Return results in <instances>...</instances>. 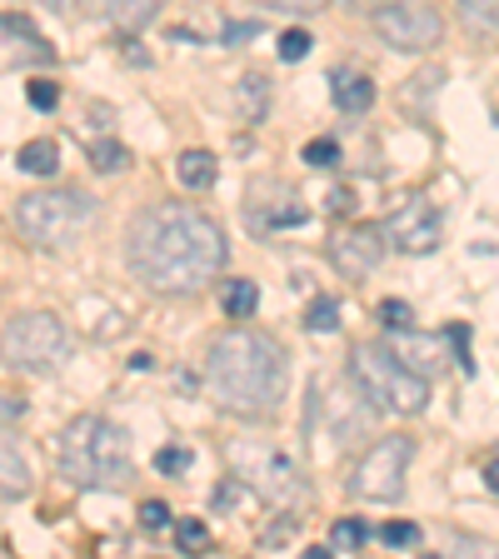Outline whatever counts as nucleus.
I'll use <instances>...</instances> for the list:
<instances>
[{
	"label": "nucleus",
	"instance_id": "cd10ccee",
	"mask_svg": "<svg viewBox=\"0 0 499 559\" xmlns=\"http://www.w3.org/2000/svg\"><path fill=\"white\" fill-rule=\"evenodd\" d=\"M175 539H180V549H186V555H205V549H210V530L200 520H180Z\"/></svg>",
	"mask_w": 499,
	"mask_h": 559
},
{
	"label": "nucleus",
	"instance_id": "ea45409f",
	"mask_svg": "<svg viewBox=\"0 0 499 559\" xmlns=\"http://www.w3.org/2000/svg\"><path fill=\"white\" fill-rule=\"evenodd\" d=\"M126 60H135V66H151V56H145L140 46H130V40H126Z\"/></svg>",
	"mask_w": 499,
	"mask_h": 559
},
{
	"label": "nucleus",
	"instance_id": "a211bd4d",
	"mask_svg": "<svg viewBox=\"0 0 499 559\" xmlns=\"http://www.w3.org/2000/svg\"><path fill=\"white\" fill-rule=\"evenodd\" d=\"M221 305L230 320H250V314H260V285L256 280H225Z\"/></svg>",
	"mask_w": 499,
	"mask_h": 559
},
{
	"label": "nucleus",
	"instance_id": "39448f33",
	"mask_svg": "<svg viewBox=\"0 0 499 559\" xmlns=\"http://www.w3.org/2000/svg\"><path fill=\"white\" fill-rule=\"evenodd\" d=\"M91 215L95 200L81 195V190H35L15 205V230L40 250H60L91 225Z\"/></svg>",
	"mask_w": 499,
	"mask_h": 559
},
{
	"label": "nucleus",
	"instance_id": "6ab92c4d",
	"mask_svg": "<svg viewBox=\"0 0 499 559\" xmlns=\"http://www.w3.org/2000/svg\"><path fill=\"white\" fill-rule=\"evenodd\" d=\"M15 165H21L25 175H56L60 170V145H50V140H31V145L15 151Z\"/></svg>",
	"mask_w": 499,
	"mask_h": 559
},
{
	"label": "nucleus",
	"instance_id": "412c9836",
	"mask_svg": "<svg viewBox=\"0 0 499 559\" xmlns=\"http://www.w3.org/2000/svg\"><path fill=\"white\" fill-rule=\"evenodd\" d=\"M265 100H270V85L265 75H245L240 81V116L256 126V120H265Z\"/></svg>",
	"mask_w": 499,
	"mask_h": 559
},
{
	"label": "nucleus",
	"instance_id": "58836bf2",
	"mask_svg": "<svg viewBox=\"0 0 499 559\" xmlns=\"http://www.w3.org/2000/svg\"><path fill=\"white\" fill-rule=\"evenodd\" d=\"M485 485L499 495V460H489V465H485Z\"/></svg>",
	"mask_w": 499,
	"mask_h": 559
},
{
	"label": "nucleus",
	"instance_id": "f704fd0d",
	"mask_svg": "<svg viewBox=\"0 0 499 559\" xmlns=\"http://www.w3.org/2000/svg\"><path fill=\"white\" fill-rule=\"evenodd\" d=\"M325 210H330V215H349V210H355V195H349V190H345V186H340V190H330Z\"/></svg>",
	"mask_w": 499,
	"mask_h": 559
},
{
	"label": "nucleus",
	"instance_id": "c9c22d12",
	"mask_svg": "<svg viewBox=\"0 0 499 559\" xmlns=\"http://www.w3.org/2000/svg\"><path fill=\"white\" fill-rule=\"evenodd\" d=\"M25 415V400L21 395H5V430H15V419Z\"/></svg>",
	"mask_w": 499,
	"mask_h": 559
},
{
	"label": "nucleus",
	"instance_id": "7c9ffc66",
	"mask_svg": "<svg viewBox=\"0 0 499 559\" xmlns=\"http://www.w3.org/2000/svg\"><path fill=\"white\" fill-rule=\"evenodd\" d=\"M305 165H314V170H325V165H335L340 160V145L335 140H310V145H305Z\"/></svg>",
	"mask_w": 499,
	"mask_h": 559
},
{
	"label": "nucleus",
	"instance_id": "4be33fe9",
	"mask_svg": "<svg viewBox=\"0 0 499 559\" xmlns=\"http://www.w3.org/2000/svg\"><path fill=\"white\" fill-rule=\"evenodd\" d=\"M91 165L100 175H120V170H130V151L120 145V140H95V145H91Z\"/></svg>",
	"mask_w": 499,
	"mask_h": 559
},
{
	"label": "nucleus",
	"instance_id": "f257e3e1",
	"mask_svg": "<svg viewBox=\"0 0 499 559\" xmlns=\"http://www.w3.org/2000/svg\"><path fill=\"white\" fill-rule=\"evenodd\" d=\"M230 245L215 215L190 200H161L140 210L126 230V265L145 290L165 300H190L221 275Z\"/></svg>",
	"mask_w": 499,
	"mask_h": 559
},
{
	"label": "nucleus",
	"instance_id": "473e14b6",
	"mask_svg": "<svg viewBox=\"0 0 499 559\" xmlns=\"http://www.w3.org/2000/svg\"><path fill=\"white\" fill-rule=\"evenodd\" d=\"M25 95H31L35 110H56V105H60V85L56 81H31V91H25Z\"/></svg>",
	"mask_w": 499,
	"mask_h": 559
},
{
	"label": "nucleus",
	"instance_id": "f3484780",
	"mask_svg": "<svg viewBox=\"0 0 499 559\" xmlns=\"http://www.w3.org/2000/svg\"><path fill=\"white\" fill-rule=\"evenodd\" d=\"M395 335H400V340H395L390 349H395V355H400L405 365H415L419 374L440 370V345H435L430 335H409V330H395Z\"/></svg>",
	"mask_w": 499,
	"mask_h": 559
},
{
	"label": "nucleus",
	"instance_id": "4c0bfd02",
	"mask_svg": "<svg viewBox=\"0 0 499 559\" xmlns=\"http://www.w3.org/2000/svg\"><path fill=\"white\" fill-rule=\"evenodd\" d=\"M349 11H384V5H395V0H340Z\"/></svg>",
	"mask_w": 499,
	"mask_h": 559
},
{
	"label": "nucleus",
	"instance_id": "4468645a",
	"mask_svg": "<svg viewBox=\"0 0 499 559\" xmlns=\"http://www.w3.org/2000/svg\"><path fill=\"white\" fill-rule=\"evenodd\" d=\"M161 5L165 0H95V15H105L116 31L135 35V31H145V25L161 15Z\"/></svg>",
	"mask_w": 499,
	"mask_h": 559
},
{
	"label": "nucleus",
	"instance_id": "2eb2a0df",
	"mask_svg": "<svg viewBox=\"0 0 499 559\" xmlns=\"http://www.w3.org/2000/svg\"><path fill=\"white\" fill-rule=\"evenodd\" d=\"M305 221V205L290 195V190H280V195H270V205H250V225H260V230H285V225H300Z\"/></svg>",
	"mask_w": 499,
	"mask_h": 559
},
{
	"label": "nucleus",
	"instance_id": "e433bc0d",
	"mask_svg": "<svg viewBox=\"0 0 499 559\" xmlns=\"http://www.w3.org/2000/svg\"><path fill=\"white\" fill-rule=\"evenodd\" d=\"M260 25H230V31H225V46H240V40H250Z\"/></svg>",
	"mask_w": 499,
	"mask_h": 559
},
{
	"label": "nucleus",
	"instance_id": "a878e982",
	"mask_svg": "<svg viewBox=\"0 0 499 559\" xmlns=\"http://www.w3.org/2000/svg\"><path fill=\"white\" fill-rule=\"evenodd\" d=\"M275 50H280V60H305L314 50V35L310 31H300V25H290V31H280V40H275Z\"/></svg>",
	"mask_w": 499,
	"mask_h": 559
},
{
	"label": "nucleus",
	"instance_id": "6e6552de",
	"mask_svg": "<svg viewBox=\"0 0 499 559\" xmlns=\"http://www.w3.org/2000/svg\"><path fill=\"white\" fill-rule=\"evenodd\" d=\"M230 469L256 489V495H265V500H275V504H290L305 489L300 465L265 440H235L230 444Z\"/></svg>",
	"mask_w": 499,
	"mask_h": 559
},
{
	"label": "nucleus",
	"instance_id": "c756f323",
	"mask_svg": "<svg viewBox=\"0 0 499 559\" xmlns=\"http://www.w3.org/2000/svg\"><path fill=\"white\" fill-rule=\"evenodd\" d=\"M380 539L390 549H415L419 545V530H415V524H405V520H395V524H384V530H380Z\"/></svg>",
	"mask_w": 499,
	"mask_h": 559
},
{
	"label": "nucleus",
	"instance_id": "0eeeda50",
	"mask_svg": "<svg viewBox=\"0 0 499 559\" xmlns=\"http://www.w3.org/2000/svg\"><path fill=\"white\" fill-rule=\"evenodd\" d=\"M415 460V440L409 435H384L365 450V460L349 475V495L355 500H375V504H395L405 495V475Z\"/></svg>",
	"mask_w": 499,
	"mask_h": 559
},
{
	"label": "nucleus",
	"instance_id": "20e7f679",
	"mask_svg": "<svg viewBox=\"0 0 499 559\" xmlns=\"http://www.w3.org/2000/svg\"><path fill=\"white\" fill-rule=\"evenodd\" d=\"M349 380L360 384V395L370 405L390 409V415H419L430 405V384L415 365H405L395 349L380 345H355L349 349Z\"/></svg>",
	"mask_w": 499,
	"mask_h": 559
},
{
	"label": "nucleus",
	"instance_id": "c85d7f7f",
	"mask_svg": "<svg viewBox=\"0 0 499 559\" xmlns=\"http://www.w3.org/2000/svg\"><path fill=\"white\" fill-rule=\"evenodd\" d=\"M380 325L384 330H415V310H409L405 300H380Z\"/></svg>",
	"mask_w": 499,
	"mask_h": 559
},
{
	"label": "nucleus",
	"instance_id": "2f4dec72",
	"mask_svg": "<svg viewBox=\"0 0 499 559\" xmlns=\"http://www.w3.org/2000/svg\"><path fill=\"white\" fill-rule=\"evenodd\" d=\"M265 11H285V15H314V11H325L330 0H260Z\"/></svg>",
	"mask_w": 499,
	"mask_h": 559
},
{
	"label": "nucleus",
	"instance_id": "1a4fd4ad",
	"mask_svg": "<svg viewBox=\"0 0 499 559\" xmlns=\"http://www.w3.org/2000/svg\"><path fill=\"white\" fill-rule=\"evenodd\" d=\"M375 31L390 50H405V56H419V50H435L444 40V15L425 0H395L375 11Z\"/></svg>",
	"mask_w": 499,
	"mask_h": 559
},
{
	"label": "nucleus",
	"instance_id": "dca6fc26",
	"mask_svg": "<svg viewBox=\"0 0 499 559\" xmlns=\"http://www.w3.org/2000/svg\"><path fill=\"white\" fill-rule=\"evenodd\" d=\"M215 175H221V160L210 151H186L180 160H175V180L186 190H210L215 186Z\"/></svg>",
	"mask_w": 499,
	"mask_h": 559
},
{
	"label": "nucleus",
	"instance_id": "f03ea898",
	"mask_svg": "<svg viewBox=\"0 0 499 559\" xmlns=\"http://www.w3.org/2000/svg\"><path fill=\"white\" fill-rule=\"evenodd\" d=\"M205 390L215 405L240 419L275 415L285 390H290V365L275 335L265 330H225L205 355Z\"/></svg>",
	"mask_w": 499,
	"mask_h": 559
},
{
	"label": "nucleus",
	"instance_id": "423d86ee",
	"mask_svg": "<svg viewBox=\"0 0 499 559\" xmlns=\"http://www.w3.org/2000/svg\"><path fill=\"white\" fill-rule=\"evenodd\" d=\"M66 355H70V335L56 314L31 310V314H11L5 320V365L11 370L46 374L56 365H66Z\"/></svg>",
	"mask_w": 499,
	"mask_h": 559
},
{
	"label": "nucleus",
	"instance_id": "393cba45",
	"mask_svg": "<svg viewBox=\"0 0 499 559\" xmlns=\"http://www.w3.org/2000/svg\"><path fill=\"white\" fill-rule=\"evenodd\" d=\"M460 15L485 35H499V0H460Z\"/></svg>",
	"mask_w": 499,
	"mask_h": 559
},
{
	"label": "nucleus",
	"instance_id": "72a5a7b5",
	"mask_svg": "<svg viewBox=\"0 0 499 559\" xmlns=\"http://www.w3.org/2000/svg\"><path fill=\"white\" fill-rule=\"evenodd\" d=\"M140 524H145V530H165V524H170V504H165V500H145V504H140Z\"/></svg>",
	"mask_w": 499,
	"mask_h": 559
},
{
	"label": "nucleus",
	"instance_id": "ddd939ff",
	"mask_svg": "<svg viewBox=\"0 0 499 559\" xmlns=\"http://www.w3.org/2000/svg\"><path fill=\"white\" fill-rule=\"evenodd\" d=\"M330 95H335L340 116H365L375 105V81L360 75V70H335V75H330Z\"/></svg>",
	"mask_w": 499,
	"mask_h": 559
},
{
	"label": "nucleus",
	"instance_id": "7ed1b4c3",
	"mask_svg": "<svg viewBox=\"0 0 499 559\" xmlns=\"http://www.w3.org/2000/svg\"><path fill=\"white\" fill-rule=\"evenodd\" d=\"M56 465L70 485L116 489L130 479V435L100 415H75L56 440Z\"/></svg>",
	"mask_w": 499,
	"mask_h": 559
},
{
	"label": "nucleus",
	"instance_id": "aec40b11",
	"mask_svg": "<svg viewBox=\"0 0 499 559\" xmlns=\"http://www.w3.org/2000/svg\"><path fill=\"white\" fill-rule=\"evenodd\" d=\"M0 465H5V504H15L31 489V469H25L21 450H15V440L5 435V450H0Z\"/></svg>",
	"mask_w": 499,
	"mask_h": 559
},
{
	"label": "nucleus",
	"instance_id": "bb28decb",
	"mask_svg": "<svg viewBox=\"0 0 499 559\" xmlns=\"http://www.w3.org/2000/svg\"><path fill=\"white\" fill-rule=\"evenodd\" d=\"M190 465H195V454H190V444H165V450L155 454V469H161L165 479H180Z\"/></svg>",
	"mask_w": 499,
	"mask_h": 559
},
{
	"label": "nucleus",
	"instance_id": "b1692460",
	"mask_svg": "<svg viewBox=\"0 0 499 559\" xmlns=\"http://www.w3.org/2000/svg\"><path fill=\"white\" fill-rule=\"evenodd\" d=\"M305 325H310L314 335H330V330H340V300H330V295L310 300V310H305Z\"/></svg>",
	"mask_w": 499,
	"mask_h": 559
},
{
	"label": "nucleus",
	"instance_id": "9d476101",
	"mask_svg": "<svg viewBox=\"0 0 499 559\" xmlns=\"http://www.w3.org/2000/svg\"><path fill=\"white\" fill-rule=\"evenodd\" d=\"M384 235H390V245L405 250V255H430V250H440V240H444V221L430 200L415 195L384 221Z\"/></svg>",
	"mask_w": 499,
	"mask_h": 559
},
{
	"label": "nucleus",
	"instance_id": "9b49d317",
	"mask_svg": "<svg viewBox=\"0 0 499 559\" xmlns=\"http://www.w3.org/2000/svg\"><path fill=\"white\" fill-rule=\"evenodd\" d=\"M384 250H390V235H384V225H360V230L340 235V240L330 245V255H335L340 275H349V280L375 275V270H380V260H384Z\"/></svg>",
	"mask_w": 499,
	"mask_h": 559
},
{
	"label": "nucleus",
	"instance_id": "f8f14e48",
	"mask_svg": "<svg viewBox=\"0 0 499 559\" xmlns=\"http://www.w3.org/2000/svg\"><path fill=\"white\" fill-rule=\"evenodd\" d=\"M0 31H5V70H25V66H50L56 60V50L35 35L31 21H21V15H5L0 21Z\"/></svg>",
	"mask_w": 499,
	"mask_h": 559
},
{
	"label": "nucleus",
	"instance_id": "5701e85b",
	"mask_svg": "<svg viewBox=\"0 0 499 559\" xmlns=\"http://www.w3.org/2000/svg\"><path fill=\"white\" fill-rule=\"evenodd\" d=\"M365 539H370V524H360V520H335L330 524V549H340V555H355Z\"/></svg>",
	"mask_w": 499,
	"mask_h": 559
}]
</instances>
